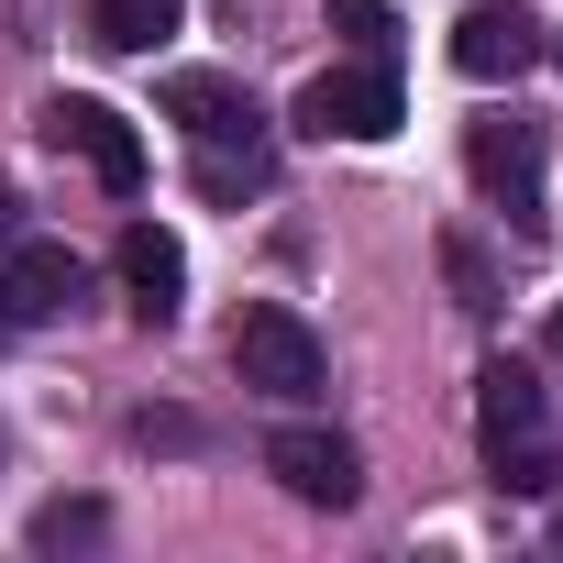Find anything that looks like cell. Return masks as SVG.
<instances>
[{"instance_id":"7a4b0ae2","label":"cell","mask_w":563,"mask_h":563,"mask_svg":"<svg viewBox=\"0 0 563 563\" xmlns=\"http://www.w3.org/2000/svg\"><path fill=\"white\" fill-rule=\"evenodd\" d=\"M475 442H486V464H497L508 497H552L563 442H552V398H541L530 365H486L475 376Z\"/></svg>"},{"instance_id":"2e32d148","label":"cell","mask_w":563,"mask_h":563,"mask_svg":"<svg viewBox=\"0 0 563 563\" xmlns=\"http://www.w3.org/2000/svg\"><path fill=\"white\" fill-rule=\"evenodd\" d=\"M0 243H23V199L12 188H0Z\"/></svg>"},{"instance_id":"e0dca14e","label":"cell","mask_w":563,"mask_h":563,"mask_svg":"<svg viewBox=\"0 0 563 563\" xmlns=\"http://www.w3.org/2000/svg\"><path fill=\"white\" fill-rule=\"evenodd\" d=\"M552 365H563V310H552Z\"/></svg>"},{"instance_id":"9c48e42d","label":"cell","mask_w":563,"mask_h":563,"mask_svg":"<svg viewBox=\"0 0 563 563\" xmlns=\"http://www.w3.org/2000/svg\"><path fill=\"white\" fill-rule=\"evenodd\" d=\"M265 464L288 475V497H310V508H354V497H365V464H354L343 431H276Z\"/></svg>"},{"instance_id":"277c9868","label":"cell","mask_w":563,"mask_h":563,"mask_svg":"<svg viewBox=\"0 0 563 563\" xmlns=\"http://www.w3.org/2000/svg\"><path fill=\"white\" fill-rule=\"evenodd\" d=\"M232 376L254 387V398H321V332L299 321V310H243V332H232Z\"/></svg>"},{"instance_id":"ba28073f","label":"cell","mask_w":563,"mask_h":563,"mask_svg":"<svg viewBox=\"0 0 563 563\" xmlns=\"http://www.w3.org/2000/svg\"><path fill=\"white\" fill-rule=\"evenodd\" d=\"M552 56V34L519 12V0H475V12L453 23V67L475 78V89H508V78H530Z\"/></svg>"},{"instance_id":"5b68a950","label":"cell","mask_w":563,"mask_h":563,"mask_svg":"<svg viewBox=\"0 0 563 563\" xmlns=\"http://www.w3.org/2000/svg\"><path fill=\"white\" fill-rule=\"evenodd\" d=\"M464 166H475V188L519 221V232H541V122H519V111H486L475 133H464Z\"/></svg>"},{"instance_id":"52a82bcc","label":"cell","mask_w":563,"mask_h":563,"mask_svg":"<svg viewBox=\"0 0 563 563\" xmlns=\"http://www.w3.org/2000/svg\"><path fill=\"white\" fill-rule=\"evenodd\" d=\"M45 144H56V155H78L111 199H133V188H144V133H133L111 100H45Z\"/></svg>"},{"instance_id":"30bf717a","label":"cell","mask_w":563,"mask_h":563,"mask_svg":"<svg viewBox=\"0 0 563 563\" xmlns=\"http://www.w3.org/2000/svg\"><path fill=\"white\" fill-rule=\"evenodd\" d=\"M122 288H133L144 321H177V299H188V254H177V232L122 221Z\"/></svg>"},{"instance_id":"6da1fadb","label":"cell","mask_w":563,"mask_h":563,"mask_svg":"<svg viewBox=\"0 0 563 563\" xmlns=\"http://www.w3.org/2000/svg\"><path fill=\"white\" fill-rule=\"evenodd\" d=\"M166 111L188 122V144H199V188H210V199H254V188H265L276 133H265L254 89H232V78H210V67H177V78H166Z\"/></svg>"},{"instance_id":"9a60e30c","label":"cell","mask_w":563,"mask_h":563,"mask_svg":"<svg viewBox=\"0 0 563 563\" xmlns=\"http://www.w3.org/2000/svg\"><path fill=\"white\" fill-rule=\"evenodd\" d=\"M133 431H144V442H166V453H188V442H199V420H177V409H144Z\"/></svg>"},{"instance_id":"8fae6325","label":"cell","mask_w":563,"mask_h":563,"mask_svg":"<svg viewBox=\"0 0 563 563\" xmlns=\"http://www.w3.org/2000/svg\"><path fill=\"white\" fill-rule=\"evenodd\" d=\"M89 34L111 56H144L155 34H177V0H89Z\"/></svg>"},{"instance_id":"ac0fdd59","label":"cell","mask_w":563,"mask_h":563,"mask_svg":"<svg viewBox=\"0 0 563 563\" xmlns=\"http://www.w3.org/2000/svg\"><path fill=\"white\" fill-rule=\"evenodd\" d=\"M552 56H563V34H552Z\"/></svg>"},{"instance_id":"4fadbf2b","label":"cell","mask_w":563,"mask_h":563,"mask_svg":"<svg viewBox=\"0 0 563 563\" xmlns=\"http://www.w3.org/2000/svg\"><path fill=\"white\" fill-rule=\"evenodd\" d=\"M332 23H343L365 56H398V12H387V0H332Z\"/></svg>"},{"instance_id":"5bb4252c","label":"cell","mask_w":563,"mask_h":563,"mask_svg":"<svg viewBox=\"0 0 563 563\" xmlns=\"http://www.w3.org/2000/svg\"><path fill=\"white\" fill-rule=\"evenodd\" d=\"M442 265H453V288H464V310H497V276H486V254H475V243H442Z\"/></svg>"},{"instance_id":"3957f363","label":"cell","mask_w":563,"mask_h":563,"mask_svg":"<svg viewBox=\"0 0 563 563\" xmlns=\"http://www.w3.org/2000/svg\"><path fill=\"white\" fill-rule=\"evenodd\" d=\"M310 144H376V133H398V67L387 56H365V67H321L310 89H299V111H288Z\"/></svg>"},{"instance_id":"8992f818","label":"cell","mask_w":563,"mask_h":563,"mask_svg":"<svg viewBox=\"0 0 563 563\" xmlns=\"http://www.w3.org/2000/svg\"><path fill=\"white\" fill-rule=\"evenodd\" d=\"M89 299V265L67 243H0V332H45Z\"/></svg>"},{"instance_id":"7c38bea8","label":"cell","mask_w":563,"mask_h":563,"mask_svg":"<svg viewBox=\"0 0 563 563\" xmlns=\"http://www.w3.org/2000/svg\"><path fill=\"white\" fill-rule=\"evenodd\" d=\"M100 530H111L100 497H56V508H34V552H89Z\"/></svg>"}]
</instances>
